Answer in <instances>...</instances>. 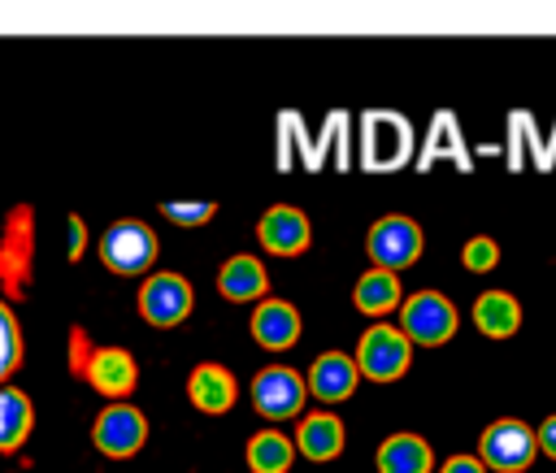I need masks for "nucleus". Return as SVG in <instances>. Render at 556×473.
<instances>
[{
    "label": "nucleus",
    "instance_id": "1",
    "mask_svg": "<svg viewBox=\"0 0 556 473\" xmlns=\"http://www.w3.org/2000/svg\"><path fill=\"white\" fill-rule=\"evenodd\" d=\"M534 456H539L534 425H526L521 417H500L478 438V460L482 469H495V473H526Z\"/></svg>",
    "mask_w": 556,
    "mask_h": 473
},
{
    "label": "nucleus",
    "instance_id": "2",
    "mask_svg": "<svg viewBox=\"0 0 556 473\" xmlns=\"http://www.w3.org/2000/svg\"><path fill=\"white\" fill-rule=\"evenodd\" d=\"M421 247H426V234H421V226H417L413 217H404V213L378 217V221L369 226V234H365V252H369L374 269H387V273H400V269L417 265Z\"/></svg>",
    "mask_w": 556,
    "mask_h": 473
},
{
    "label": "nucleus",
    "instance_id": "3",
    "mask_svg": "<svg viewBox=\"0 0 556 473\" xmlns=\"http://www.w3.org/2000/svg\"><path fill=\"white\" fill-rule=\"evenodd\" d=\"M408 343L417 347H439L456 334V308L447 295L439 291H417L400 299V325H395Z\"/></svg>",
    "mask_w": 556,
    "mask_h": 473
},
{
    "label": "nucleus",
    "instance_id": "4",
    "mask_svg": "<svg viewBox=\"0 0 556 473\" xmlns=\"http://www.w3.org/2000/svg\"><path fill=\"white\" fill-rule=\"evenodd\" d=\"M408 360H413V343L387 321L369 325L361 334V343H356V356H352L356 373L369 378V382H395L408 369Z\"/></svg>",
    "mask_w": 556,
    "mask_h": 473
},
{
    "label": "nucleus",
    "instance_id": "5",
    "mask_svg": "<svg viewBox=\"0 0 556 473\" xmlns=\"http://www.w3.org/2000/svg\"><path fill=\"white\" fill-rule=\"evenodd\" d=\"M308 391H304V378L291 369V365H265L256 378H252V404L265 421H287L304 408Z\"/></svg>",
    "mask_w": 556,
    "mask_h": 473
},
{
    "label": "nucleus",
    "instance_id": "6",
    "mask_svg": "<svg viewBox=\"0 0 556 473\" xmlns=\"http://www.w3.org/2000/svg\"><path fill=\"white\" fill-rule=\"evenodd\" d=\"M100 260L113 273H143L156 260V234L143 221H117L100 239Z\"/></svg>",
    "mask_w": 556,
    "mask_h": 473
},
{
    "label": "nucleus",
    "instance_id": "7",
    "mask_svg": "<svg viewBox=\"0 0 556 473\" xmlns=\"http://www.w3.org/2000/svg\"><path fill=\"white\" fill-rule=\"evenodd\" d=\"M91 438H96V447H100L104 456L126 460V456H135V451L143 447V438H148V421H143V412L130 408V404H109V408L96 417Z\"/></svg>",
    "mask_w": 556,
    "mask_h": 473
},
{
    "label": "nucleus",
    "instance_id": "8",
    "mask_svg": "<svg viewBox=\"0 0 556 473\" xmlns=\"http://www.w3.org/2000/svg\"><path fill=\"white\" fill-rule=\"evenodd\" d=\"M139 312L152 325H178L191 312V282L182 273H152L139 286Z\"/></svg>",
    "mask_w": 556,
    "mask_h": 473
},
{
    "label": "nucleus",
    "instance_id": "9",
    "mask_svg": "<svg viewBox=\"0 0 556 473\" xmlns=\"http://www.w3.org/2000/svg\"><path fill=\"white\" fill-rule=\"evenodd\" d=\"M256 239H261V247L274 252V256H300V252L313 243V226H308V217H304L295 204H274V208L261 213Z\"/></svg>",
    "mask_w": 556,
    "mask_h": 473
},
{
    "label": "nucleus",
    "instance_id": "10",
    "mask_svg": "<svg viewBox=\"0 0 556 473\" xmlns=\"http://www.w3.org/2000/svg\"><path fill=\"white\" fill-rule=\"evenodd\" d=\"M356 382H361V373H356L348 351H321L313 360L308 378H304V391L313 399H321V404H343V399H352Z\"/></svg>",
    "mask_w": 556,
    "mask_h": 473
},
{
    "label": "nucleus",
    "instance_id": "11",
    "mask_svg": "<svg viewBox=\"0 0 556 473\" xmlns=\"http://www.w3.org/2000/svg\"><path fill=\"white\" fill-rule=\"evenodd\" d=\"M252 338L265 347V351H287L295 338H300V308L291 299H274L265 295L252 312Z\"/></svg>",
    "mask_w": 556,
    "mask_h": 473
},
{
    "label": "nucleus",
    "instance_id": "12",
    "mask_svg": "<svg viewBox=\"0 0 556 473\" xmlns=\"http://www.w3.org/2000/svg\"><path fill=\"white\" fill-rule=\"evenodd\" d=\"M187 395H191V404L200 412L217 417V412H226L235 404L239 386H235V373L226 365H195L191 378H187Z\"/></svg>",
    "mask_w": 556,
    "mask_h": 473
},
{
    "label": "nucleus",
    "instance_id": "13",
    "mask_svg": "<svg viewBox=\"0 0 556 473\" xmlns=\"http://www.w3.org/2000/svg\"><path fill=\"white\" fill-rule=\"evenodd\" d=\"M343 421L334 417V412H313V417H304L300 421V430H295V451H304L308 460H317V464H326V460H334L339 451H343Z\"/></svg>",
    "mask_w": 556,
    "mask_h": 473
},
{
    "label": "nucleus",
    "instance_id": "14",
    "mask_svg": "<svg viewBox=\"0 0 556 473\" xmlns=\"http://www.w3.org/2000/svg\"><path fill=\"white\" fill-rule=\"evenodd\" d=\"M378 473H434V451L417 434H391L378 447Z\"/></svg>",
    "mask_w": 556,
    "mask_h": 473
},
{
    "label": "nucleus",
    "instance_id": "15",
    "mask_svg": "<svg viewBox=\"0 0 556 473\" xmlns=\"http://www.w3.org/2000/svg\"><path fill=\"white\" fill-rule=\"evenodd\" d=\"M404 299V286H400V273H387V269H365L352 286V304L365 312V317H387L391 308H400Z\"/></svg>",
    "mask_w": 556,
    "mask_h": 473
},
{
    "label": "nucleus",
    "instance_id": "16",
    "mask_svg": "<svg viewBox=\"0 0 556 473\" xmlns=\"http://www.w3.org/2000/svg\"><path fill=\"white\" fill-rule=\"evenodd\" d=\"M265 286H269V278H265V265H261L256 256H230V260L217 269V291H222L226 299H235V304H243V299H265Z\"/></svg>",
    "mask_w": 556,
    "mask_h": 473
},
{
    "label": "nucleus",
    "instance_id": "17",
    "mask_svg": "<svg viewBox=\"0 0 556 473\" xmlns=\"http://www.w3.org/2000/svg\"><path fill=\"white\" fill-rule=\"evenodd\" d=\"M87 378H91V386L104 391V395H126V391L135 386L139 369H135V356H130V351H122V347H100V351L91 356V365H87Z\"/></svg>",
    "mask_w": 556,
    "mask_h": 473
},
{
    "label": "nucleus",
    "instance_id": "18",
    "mask_svg": "<svg viewBox=\"0 0 556 473\" xmlns=\"http://www.w3.org/2000/svg\"><path fill=\"white\" fill-rule=\"evenodd\" d=\"M473 325L486 338H508L521 325V304L508 291H486V295L473 299Z\"/></svg>",
    "mask_w": 556,
    "mask_h": 473
},
{
    "label": "nucleus",
    "instance_id": "19",
    "mask_svg": "<svg viewBox=\"0 0 556 473\" xmlns=\"http://www.w3.org/2000/svg\"><path fill=\"white\" fill-rule=\"evenodd\" d=\"M291 464H295V447L287 434L261 430L248 438V469L252 473H291Z\"/></svg>",
    "mask_w": 556,
    "mask_h": 473
},
{
    "label": "nucleus",
    "instance_id": "20",
    "mask_svg": "<svg viewBox=\"0 0 556 473\" xmlns=\"http://www.w3.org/2000/svg\"><path fill=\"white\" fill-rule=\"evenodd\" d=\"M30 434V399L22 391H0V451L22 447Z\"/></svg>",
    "mask_w": 556,
    "mask_h": 473
},
{
    "label": "nucleus",
    "instance_id": "21",
    "mask_svg": "<svg viewBox=\"0 0 556 473\" xmlns=\"http://www.w3.org/2000/svg\"><path fill=\"white\" fill-rule=\"evenodd\" d=\"M460 260H465V269H469V273H486V269H495V265H500V243H495L491 234H473V239H465Z\"/></svg>",
    "mask_w": 556,
    "mask_h": 473
},
{
    "label": "nucleus",
    "instance_id": "22",
    "mask_svg": "<svg viewBox=\"0 0 556 473\" xmlns=\"http://www.w3.org/2000/svg\"><path fill=\"white\" fill-rule=\"evenodd\" d=\"M17 360H22V334H17L13 312L0 304V382L17 369Z\"/></svg>",
    "mask_w": 556,
    "mask_h": 473
},
{
    "label": "nucleus",
    "instance_id": "23",
    "mask_svg": "<svg viewBox=\"0 0 556 473\" xmlns=\"http://www.w3.org/2000/svg\"><path fill=\"white\" fill-rule=\"evenodd\" d=\"M161 213H165L169 221H178V226H200V221H208V217L217 213V204H213V200H200V204H178V200H169V204H161Z\"/></svg>",
    "mask_w": 556,
    "mask_h": 473
},
{
    "label": "nucleus",
    "instance_id": "24",
    "mask_svg": "<svg viewBox=\"0 0 556 473\" xmlns=\"http://www.w3.org/2000/svg\"><path fill=\"white\" fill-rule=\"evenodd\" d=\"M534 443H539V451H543V456H552V460H556V412L534 430Z\"/></svg>",
    "mask_w": 556,
    "mask_h": 473
},
{
    "label": "nucleus",
    "instance_id": "25",
    "mask_svg": "<svg viewBox=\"0 0 556 473\" xmlns=\"http://www.w3.org/2000/svg\"><path fill=\"white\" fill-rule=\"evenodd\" d=\"M439 473H486V469H482L478 456H452V460L439 464Z\"/></svg>",
    "mask_w": 556,
    "mask_h": 473
},
{
    "label": "nucleus",
    "instance_id": "26",
    "mask_svg": "<svg viewBox=\"0 0 556 473\" xmlns=\"http://www.w3.org/2000/svg\"><path fill=\"white\" fill-rule=\"evenodd\" d=\"M83 256V217H70V260Z\"/></svg>",
    "mask_w": 556,
    "mask_h": 473
}]
</instances>
